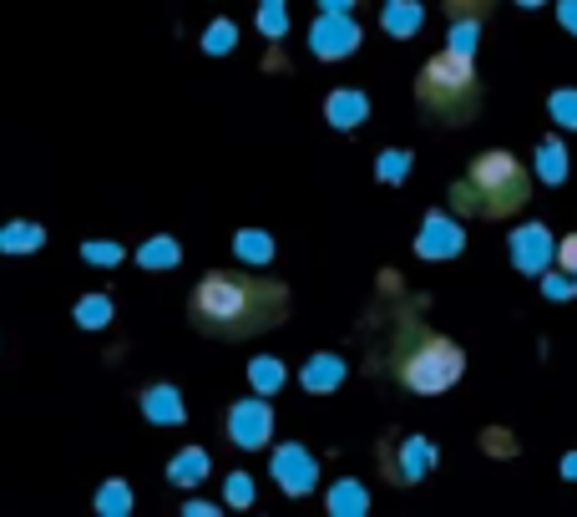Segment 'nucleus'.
I'll return each mask as SVG.
<instances>
[{"instance_id":"obj_1","label":"nucleus","mask_w":577,"mask_h":517,"mask_svg":"<svg viewBox=\"0 0 577 517\" xmlns=\"http://www.w3.org/2000/svg\"><path fill=\"white\" fill-rule=\"evenodd\" d=\"M188 320L208 340H254V335H269L274 325L289 320V284L264 279V274L213 269L193 289Z\"/></svg>"},{"instance_id":"obj_2","label":"nucleus","mask_w":577,"mask_h":517,"mask_svg":"<svg viewBox=\"0 0 577 517\" xmlns=\"http://www.w3.org/2000/svg\"><path fill=\"white\" fill-rule=\"evenodd\" d=\"M416 102L431 122H446V127H461L476 117L481 107V82H476V66L466 51H441L421 66L416 77Z\"/></svg>"},{"instance_id":"obj_3","label":"nucleus","mask_w":577,"mask_h":517,"mask_svg":"<svg viewBox=\"0 0 577 517\" xmlns=\"http://www.w3.org/2000/svg\"><path fill=\"white\" fill-rule=\"evenodd\" d=\"M532 193V178L527 168L512 158V153H481L471 163V173L451 188V203L461 213H481V218H507L527 203Z\"/></svg>"},{"instance_id":"obj_4","label":"nucleus","mask_w":577,"mask_h":517,"mask_svg":"<svg viewBox=\"0 0 577 517\" xmlns=\"http://www.w3.org/2000/svg\"><path fill=\"white\" fill-rule=\"evenodd\" d=\"M466 371V355L456 340L446 335H431V330H416L410 340H400L395 350V376L405 391H416V396H441L461 381Z\"/></svg>"},{"instance_id":"obj_5","label":"nucleus","mask_w":577,"mask_h":517,"mask_svg":"<svg viewBox=\"0 0 577 517\" xmlns=\"http://www.w3.org/2000/svg\"><path fill=\"white\" fill-rule=\"evenodd\" d=\"M269 431H274V416H269V406L264 401H238L233 411H228V436H233V447H264L269 441Z\"/></svg>"},{"instance_id":"obj_6","label":"nucleus","mask_w":577,"mask_h":517,"mask_svg":"<svg viewBox=\"0 0 577 517\" xmlns=\"http://www.w3.org/2000/svg\"><path fill=\"white\" fill-rule=\"evenodd\" d=\"M355 41H360V31L345 21V11H329V16L314 26V51H319L324 61H335V56H350V51H355Z\"/></svg>"},{"instance_id":"obj_7","label":"nucleus","mask_w":577,"mask_h":517,"mask_svg":"<svg viewBox=\"0 0 577 517\" xmlns=\"http://www.w3.org/2000/svg\"><path fill=\"white\" fill-rule=\"evenodd\" d=\"M512 259H517V269H522V274H542V269H547V259H552V234H547L542 224L517 229V234H512Z\"/></svg>"},{"instance_id":"obj_8","label":"nucleus","mask_w":577,"mask_h":517,"mask_svg":"<svg viewBox=\"0 0 577 517\" xmlns=\"http://www.w3.org/2000/svg\"><path fill=\"white\" fill-rule=\"evenodd\" d=\"M274 482H279L289 497H304V492L314 487V462H309V452H304V447H279V457H274Z\"/></svg>"},{"instance_id":"obj_9","label":"nucleus","mask_w":577,"mask_h":517,"mask_svg":"<svg viewBox=\"0 0 577 517\" xmlns=\"http://www.w3.org/2000/svg\"><path fill=\"white\" fill-rule=\"evenodd\" d=\"M426 259H456L461 254V229L451 224L446 213H431L426 229H421V244H416Z\"/></svg>"},{"instance_id":"obj_10","label":"nucleus","mask_w":577,"mask_h":517,"mask_svg":"<svg viewBox=\"0 0 577 517\" xmlns=\"http://www.w3.org/2000/svg\"><path fill=\"white\" fill-rule=\"evenodd\" d=\"M400 457H405V462H390L385 472H390L395 482H416V477H426V467H431L436 452H431L426 436H410V441H400Z\"/></svg>"},{"instance_id":"obj_11","label":"nucleus","mask_w":577,"mask_h":517,"mask_svg":"<svg viewBox=\"0 0 577 517\" xmlns=\"http://www.w3.org/2000/svg\"><path fill=\"white\" fill-rule=\"evenodd\" d=\"M324 117L329 122H335V127H360L365 117H370V102H365V92H355V87H345V92H335V97H329L324 102Z\"/></svg>"},{"instance_id":"obj_12","label":"nucleus","mask_w":577,"mask_h":517,"mask_svg":"<svg viewBox=\"0 0 577 517\" xmlns=\"http://www.w3.org/2000/svg\"><path fill=\"white\" fill-rule=\"evenodd\" d=\"M142 411H147V421H157V426H178V421H183V396H178L173 386H147V391H142Z\"/></svg>"},{"instance_id":"obj_13","label":"nucleus","mask_w":577,"mask_h":517,"mask_svg":"<svg viewBox=\"0 0 577 517\" xmlns=\"http://www.w3.org/2000/svg\"><path fill=\"white\" fill-rule=\"evenodd\" d=\"M340 381H345V360H335V355H314L304 365V386L309 391H335Z\"/></svg>"},{"instance_id":"obj_14","label":"nucleus","mask_w":577,"mask_h":517,"mask_svg":"<svg viewBox=\"0 0 577 517\" xmlns=\"http://www.w3.org/2000/svg\"><path fill=\"white\" fill-rule=\"evenodd\" d=\"M198 477H208V452H198V447L178 452V462L168 467V482H173V487H193Z\"/></svg>"},{"instance_id":"obj_15","label":"nucleus","mask_w":577,"mask_h":517,"mask_svg":"<svg viewBox=\"0 0 577 517\" xmlns=\"http://www.w3.org/2000/svg\"><path fill=\"white\" fill-rule=\"evenodd\" d=\"M46 244V229L36 224H11V229H0V254H31Z\"/></svg>"},{"instance_id":"obj_16","label":"nucleus","mask_w":577,"mask_h":517,"mask_svg":"<svg viewBox=\"0 0 577 517\" xmlns=\"http://www.w3.org/2000/svg\"><path fill=\"white\" fill-rule=\"evenodd\" d=\"M385 31H390V36H410V31H421V6H416V0H390V11H385Z\"/></svg>"},{"instance_id":"obj_17","label":"nucleus","mask_w":577,"mask_h":517,"mask_svg":"<svg viewBox=\"0 0 577 517\" xmlns=\"http://www.w3.org/2000/svg\"><path fill=\"white\" fill-rule=\"evenodd\" d=\"M97 512H107V517H122V512H132V487L127 482H102V492H97Z\"/></svg>"},{"instance_id":"obj_18","label":"nucleus","mask_w":577,"mask_h":517,"mask_svg":"<svg viewBox=\"0 0 577 517\" xmlns=\"http://www.w3.org/2000/svg\"><path fill=\"white\" fill-rule=\"evenodd\" d=\"M137 259H142V264H147V269H173V264H178V259H183V249H178V244H173V239H147V244H142V254H137Z\"/></svg>"},{"instance_id":"obj_19","label":"nucleus","mask_w":577,"mask_h":517,"mask_svg":"<svg viewBox=\"0 0 577 517\" xmlns=\"http://www.w3.org/2000/svg\"><path fill=\"white\" fill-rule=\"evenodd\" d=\"M324 502H329V512H365V507H370V497H365V487H360V482H340V487L329 492Z\"/></svg>"},{"instance_id":"obj_20","label":"nucleus","mask_w":577,"mask_h":517,"mask_svg":"<svg viewBox=\"0 0 577 517\" xmlns=\"http://www.w3.org/2000/svg\"><path fill=\"white\" fill-rule=\"evenodd\" d=\"M76 320H81V325H92V330H102V325L112 320V305L102 300V294H92V300H81V305H76Z\"/></svg>"},{"instance_id":"obj_21","label":"nucleus","mask_w":577,"mask_h":517,"mask_svg":"<svg viewBox=\"0 0 577 517\" xmlns=\"http://www.w3.org/2000/svg\"><path fill=\"white\" fill-rule=\"evenodd\" d=\"M491 6H497V0H446V16L451 21H481V16H491Z\"/></svg>"},{"instance_id":"obj_22","label":"nucleus","mask_w":577,"mask_h":517,"mask_svg":"<svg viewBox=\"0 0 577 517\" xmlns=\"http://www.w3.org/2000/svg\"><path fill=\"white\" fill-rule=\"evenodd\" d=\"M542 178H547V183H562V178H567V158H562L557 137H552V142H542Z\"/></svg>"},{"instance_id":"obj_23","label":"nucleus","mask_w":577,"mask_h":517,"mask_svg":"<svg viewBox=\"0 0 577 517\" xmlns=\"http://www.w3.org/2000/svg\"><path fill=\"white\" fill-rule=\"evenodd\" d=\"M552 117H557V127L577 132V92H552Z\"/></svg>"},{"instance_id":"obj_24","label":"nucleus","mask_w":577,"mask_h":517,"mask_svg":"<svg viewBox=\"0 0 577 517\" xmlns=\"http://www.w3.org/2000/svg\"><path fill=\"white\" fill-rule=\"evenodd\" d=\"M249 376H254V386H259V391H274V386L284 381L279 360H269V355H264V360H254V371H249Z\"/></svg>"},{"instance_id":"obj_25","label":"nucleus","mask_w":577,"mask_h":517,"mask_svg":"<svg viewBox=\"0 0 577 517\" xmlns=\"http://www.w3.org/2000/svg\"><path fill=\"white\" fill-rule=\"evenodd\" d=\"M238 254L254 259V264H264V259H269V239H264V234H238Z\"/></svg>"},{"instance_id":"obj_26","label":"nucleus","mask_w":577,"mask_h":517,"mask_svg":"<svg viewBox=\"0 0 577 517\" xmlns=\"http://www.w3.org/2000/svg\"><path fill=\"white\" fill-rule=\"evenodd\" d=\"M228 502H233V507H249V502H254V482L243 477V472L228 477Z\"/></svg>"},{"instance_id":"obj_27","label":"nucleus","mask_w":577,"mask_h":517,"mask_svg":"<svg viewBox=\"0 0 577 517\" xmlns=\"http://www.w3.org/2000/svg\"><path fill=\"white\" fill-rule=\"evenodd\" d=\"M405 168H410V158H405V153H385V158H380V178H385V183H400V178H405Z\"/></svg>"},{"instance_id":"obj_28","label":"nucleus","mask_w":577,"mask_h":517,"mask_svg":"<svg viewBox=\"0 0 577 517\" xmlns=\"http://www.w3.org/2000/svg\"><path fill=\"white\" fill-rule=\"evenodd\" d=\"M81 254H87L92 264H117V259H122V249H117V244H87Z\"/></svg>"},{"instance_id":"obj_29","label":"nucleus","mask_w":577,"mask_h":517,"mask_svg":"<svg viewBox=\"0 0 577 517\" xmlns=\"http://www.w3.org/2000/svg\"><path fill=\"white\" fill-rule=\"evenodd\" d=\"M203 46H208V51H213V56H223V51H228V46H233V26H213V31H208V41H203Z\"/></svg>"},{"instance_id":"obj_30","label":"nucleus","mask_w":577,"mask_h":517,"mask_svg":"<svg viewBox=\"0 0 577 517\" xmlns=\"http://www.w3.org/2000/svg\"><path fill=\"white\" fill-rule=\"evenodd\" d=\"M557 259H562L567 274H577V239H562V244H557Z\"/></svg>"},{"instance_id":"obj_31","label":"nucleus","mask_w":577,"mask_h":517,"mask_svg":"<svg viewBox=\"0 0 577 517\" xmlns=\"http://www.w3.org/2000/svg\"><path fill=\"white\" fill-rule=\"evenodd\" d=\"M259 26H264L269 36H279V31H284V16H279V0H269V11H264V21H259Z\"/></svg>"},{"instance_id":"obj_32","label":"nucleus","mask_w":577,"mask_h":517,"mask_svg":"<svg viewBox=\"0 0 577 517\" xmlns=\"http://www.w3.org/2000/svg\"><path fill=\"white\" fill-rule=\"evenodd\" d=\"M567 289H572V284H567L562 274H552V279H547V294H552V300H567Z\"/></svg>"},{"instance_id":"obj_33","label":"nucleus","mask_w":577,"mask_h":517,"mask_svg":"<svg viewBox=\"0 0 577 517\" xmlns=\"http://www.w3.org/2000/svg\"><path fill=\"white\" fill-rule=\"evenodd\" d=\"M562 26L577 31V0H562Z\"/></svg>"},{"instance_id":"obj_34","label":"nucleus","mask_w":577,"mask_h":517,"mask_svg":"<svg viewBox=\"0 0 577 517\" xmlns=\"http://www.w3.org/2000/svg\"><path fill=\"white\" fill-rule=\"evenodd\" d=\"M562 477H577V452H572V457L562 462Z\"/></svg>"},{"instance_id":"obj_35","label":"nucleus","mask_w":577,"mask_h":517,"mask_svg":"<svg viewBox=\"0 0 577 517\" xmlns=\"http://www.w3.org/2000/svg\"><path fill=\"white\" fill-rule=\"evenodd\" d=\"M319 6H324V11H345V6H350V0H319Z\"/></svg>"},{"instance_id":"obj_36","label":"nucleus","mask_w":577,"mask_h":517,"mask_svg":"<svg viewBox=\"0 0 577 517\" xmlns=\"http://www.w3.org/2000/svg\"><path fill=\"white\" fill-rule=\"evenodd\" d=\"M522 6H537V0H522Z\"/></svg>"}]
</instances>
